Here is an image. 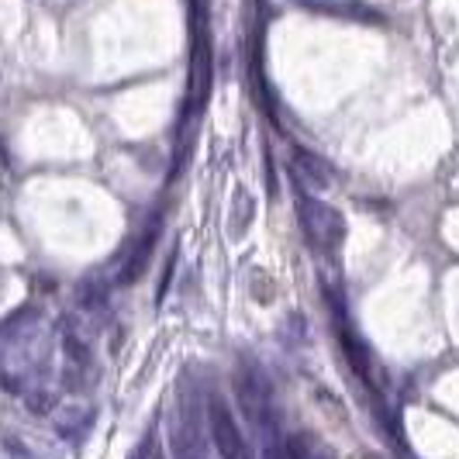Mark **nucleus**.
Masks as SVG:
<instances>
[{"label":"nucleus","instance_id":"nucleus-1","mask_svg":"<svg viewBox=\"0 0 459 459\" xmlns=\"http://www.w3.org/2000/svg\"><path fill=\"white\" fill-rule=\"evenodd\" d=\"M207 425H211V438L214 449L221 453V459H253V449L242 436V429L235 425V414L229 411V404L221 397L207 401Z\"/></svg>","mask_w":459,"mask_h":459},{"label":"nucleus","instance_id":"nucleus-2","mask_svg":"<svg viewBox=\"0 0 459 459\" xmlns=\"http://www.w3.org/2000/svg\"><path fill=\"white\" fill-rule=\"evenodd\" d=\"M298 207H300V225H304V235L311 238V246H315V249H335V246L342 242L345 225L332 207L318 204V201H311V197H300Z\"/></svg>","mask_w":459,"mask_h":459},{"label":"nucleus","instance_id":"nucleus-3","mask_svg":"<svg viewBox=\"0 0 459 459\" xmlns=\"http://www.w3.org/2000/svg\"><path fill=\"white\" fill-rule=\"evenodd\" d=\"M152 235H156V229L149 231V235H142V242H138L135 255L125 263V273H121V283H132L138 273H142V263L149 259V253H152Z\"/></svg>","mask_w":459,"mask_h":459}]
</instances>
